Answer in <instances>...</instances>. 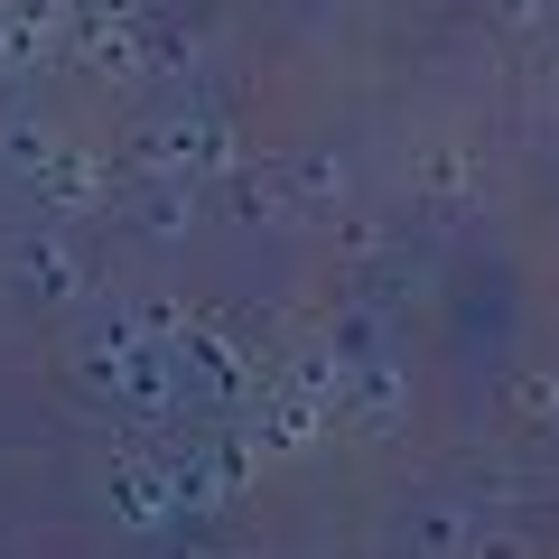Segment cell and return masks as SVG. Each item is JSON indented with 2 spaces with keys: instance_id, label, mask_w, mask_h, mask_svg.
Returning a JSON list of instances; mask_svg holds the SVG:
<instances>
[]
</instances>
